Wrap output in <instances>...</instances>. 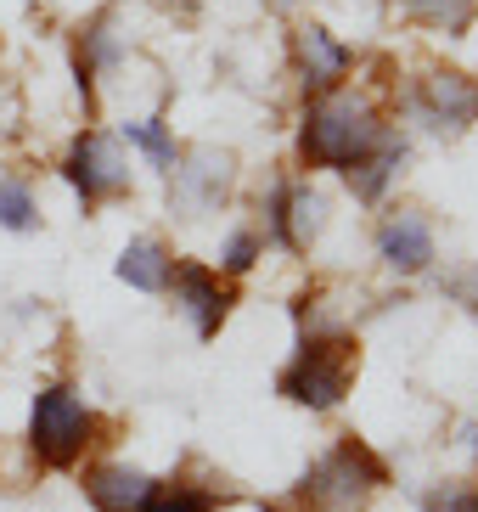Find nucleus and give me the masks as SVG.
<instances>
[{
    "label": "nucleus",
    "instance_id": "obj_1",
    "mask_svg": "<svg viewBox=\"0 0 478 512\" xmlns=\"http://www.w3.org/2000/svg\"><path fill=\"white\" fill-rule=\"evenodd\" d=\"M389 141V124L377 119V107L355 91H327L304 96V124H299V158L310 169H355Z\"/></svg>",
    "mask_w": 478,
    "mask_h": 512
},
{
    "label": "nucleus",
    "instance_id": "obj_2",
    "mask_svg": "<svg viewBox=\"0 0 478 512\" xmlns=\"http://www.w3.org/2000/svg\"><path fill=\"white\" fill-rule=\"evenodd\" d=\"M383 484H389V462L366 439L344 434L304 467V479L293 484V501L304 512H366Z\"/></svg>",
    "mask_w": 478,
    "mask_h": 512
},
{
    "label": "nucleus",
    "instance_id": "obj_3",
    "mask_svg": "<svg viewBox=\"0 0 478 512\" xmlns=\"http://www.w3.org/2000/svg\"><path fill=\"white\" fill-rule=\"evenodd\" d=\"M360 372V338L344 327L332 332H304L293 361L276 372V394L304 411H338L349 400V383Z\"/></svg>",
    "mask_w": 478,
    "mask_h": 512
},
{
    "label": "nucleus",
    "instance_id": "obj_4",
    "mask_svg": "<svg viewBox=\"0 0 478 512\" xmlns=\"http://www.w3.org/2000/svg\"><path fill=\"white\" fill-rule=\"evenodd\" d=\"M96 411L85 406V394L74 383H45L34 394V411H29V451L40 467L62 473V467H79L85 451L96 445Z\"/></svg>",
    "mask_w": 478,
    "mask_h": 512
},
{
    "label": "nucleus",
    "instance_id": "obj_5",
    "mask_svg": "<svg viewBox=\"0 0 478 512\" xmlns=\"http://www.w3.org/2000/svg\"><path fill=\"white\" fill-rule=\"evenodd\" d=\"M405 107H411V119L439 130V136H462L478 124V79L462 68H428L411 79Z\"/></svg>",
    "mask_w": 478,
    "mask_h": 512
},
{
    "label": "nucleus",
    "instance_id": "obj_6",
    "mask_svg": "<svg viewBox=\"0 0 478 512\" xmlns=\"http://www.w3.org/2000/svg\"><path fill=\"white\" fill-rule=\"evenodd\" d=\"M237 181V158L220 147H180L175 169H169V203H175L186 220H203L231 197Z\"/></svg>",
    "mask_w": 478,
    "mask_h": 512
},
{
    "label": "nucleus",
    "instance_id": "obj_7",
    "mask_svg": "<svg viewBox=\"0 0 478 512\" xmlns=\"http://www.w3.org/2000/svg\"><path fill=\"white\" fill-rule=\"evenodd\" d=\"M62 181L79 192L85 209H102V203H119L130 192V164H124V152L102 130H79L68 158H62Z\"/></svg>",
    "mask_w": 478,
    "mask_h": 512
},
{
    "label": "nucleus",
    "instance_id": "obj_8",
    "mask_svg": "<svg viewBox=\"0 0 478 512\" xmlns=\"http://www.w3.org/2000/svg\"><path fill=\"white\" fill-rule=\"evenodd\" d=\"M164 293H175V310L192 321L197 338H220L225 316H231V304H237L231 282H225L214 265H203V259H175Z\"/></svg>",
    "mask_w": 478,
    "mask_h": 512
},
{
    "label": "nucleus",
    "instance_id": "obj_9",
    "mask_svg": "<svg viewBox=\"0 0 478 512\" xmlns=\"http://www.w3.org/2000/svg\"><path fill=\"white\" fill-rule=\"evenodd\" d=\"M321 226H327V197L315 192L310 181H276L270 209H265L270 242L287 248V254H310V242L321 237Z\"/></svg>",
    "mask_w": 478,
    "mask_h": 512
},
{
    "label": "nucleus",
    "instance_id": "obj_10",
    "mask_svg": "<svg viewBox=\"0 0 478 512\" xmlns=\"http://www.w3.org/2000/svg\"><path fill=\"white\" fill-rule=\"evenodd\" d=\"M377 259L389 265L394 276H422L434 265V226L422 209H394L383 226H377Z\"/></svg>",
    "mask_w": 478,
    "mask_h": 512
},
{
    "label": "nucleus",
    "instance_id": "obj_11",
    "mask_svg": "<svg viewBox=\"0 0 478 512\" xmlns=\"http://www.w3.org/2000/svg\"><path fill=\"white\" fill-rule=\"evenodd\" d=\"M293 62H299V85L304 96H327L338 91L349 79V68H355V51L338 46L321 23H304L299 34H293Z\"/></svg>",
    "mask_w": 478,
    "mask_h": 512
},
{
    "label": "nucleus",
    "instance_id": "obj_12",
    "mask_svg": "<svg viewBox=\"0 0 478 512\" xmlns=\"http://www.w3.org/2000/svg\"><path fill=\"white\" fill-rule=\"evenodd\" d=\"M124 57V34H119V12L102 6V12L90 17L85 29L74 34V79H79V102L85 113H96V74L113 68Z\"/></svg>",
    "mask_w": 478,
    "mask_h": 512
},
{
    "label": "nucleus",
    "instance_id": "obj_13",
    "mask_svg": "<svg viewBox=\"0 0 478 512\" xmlns=\"http://www.w3.org/2000/svg\"><path fill=\"white\" fill-rule=\"evenodd\" d=\"M237 501V490H225V479L203 473L197 462H186L180 473L169 479H152V496H147V512H220Z\"/></svg>",
    "mask_w": 478,
    "mask_h": 512
},
{
    "label": "nucleus",
    "instance_id": "obj_14",
    "mask_svg": "<svg viewBox=\"0 0 478 512\" xmlns=\"http://www.w3.org/2000/svg\"><path fill=\"white\" fill-rule=\"evenodd\" d=\"M79 490H85V501L96 512H147L152 473H141L130 462H90Z\"/></svg>",
    "mask_w": 478,
    "mask_h": 512
},
{
    "label": "nucleus",
    "instance_id": "obj_15",
    "mask_svg": "<svg viewBox=\"0 0 478 512\" xmlns=\"http://www.w3.org/2000/svg\"><path fill=\"white\" fill-rule=\"evenodd\" d=\"M169 271H175V254L164 237H135L119 254V282H130L135 293H164Z\"/></svg>",
    "mask_w": 478,
    "mask_h": 512
},
{
    "label": "nucleus",
    "instance_id": "obj_16",
    "mask_svg": "<svg viewBox=\"0 0 478 512\" xmlns=\"http://www.w3.org/2000/svg\"><path fill=\"white\" fill-rule=\"evenodd\" d=\"M400 164H405V141H400V136H389L383 147L372 152V158H360V164L349 169V192H355L360 203H377V197H383V192L394 186Z\"/></svg>",
    "mask_w": 478,
    "mask_h": 512
},
{
    "label": "nucleus",
    "instance_id": "obj_17",
    "mask_svg": "<svg viewBox=\"0 0 478 512\" xmlns=\"http://www.w3.org/2000/svg\"><path fill=\"white\" fill-rule=\"evenodd\" d=\"M411 23H428L439 34H467L478 23V0H394Z\"/></svg>",
    "mask_w": 478,
    "mask_h": 512
},
{
    "label": "nucleus",
    "instance_id": "obj_18",
    "mask_svg": "<svg viewBox=\"0 0 478 512\" xmlns=\"http://www.w3.org/2000/svg\"><path fill=\"white\" fill-rule=\"evenodd\" d=\"M0 231H17V237L40 231V197H34V186L23 175L0 181Z\"/></svg>",
    "mask_w": 478,
    "mask_h": 512
},
{
    "label": "nucleus",
    "instance_id": "obj_19",
    "mask_svg": "<svg viewBox=\"0 0 478 512\" xmlns=\"http://www.w3.org/2000/svg\"><path fill=\"white\" fill-rule=\"evenodd\" d=\"M124 141L147 152L152 164L164 169V175L175 169V158H180V141H175V130H169L164 119H130V124H124Z\"/></svg>",
    "mask_w": 478,
    "mask_h": 512
},
{
    "label": "nucleus",
    "instance_id": "obj_20",
    "mask_svg": "<svg viewBox=\"0 0 478 512\" xmlns=\"http://www.w3.org/2000/svg\"><path fill=\"white\" fill-rule=\"evenodd\" d=\"M259 254H265V237H259V231H231V237H225V248H220V276H248L259 265Z\"/></svg>",
    "mask_w": 478,
    "mask_h": 512
},
{
    "label": "nucleus",
    "instance_id": "obj_21",
    "mask_svg": "<svg viewBox=\"0 0 478 512\" xmlns=\"http://www.w3.org/2000/svg\"><path fill=\"white\" fill-rule=\"evenodd\" d=\"M422 512H478V479H450L422 490Z\"/></svg>",
    "mask_w": 478,
    "mask_h": 512
},
{
    "label": "nucleus",
    "instance_id": "obj_22",
    "mask_svg": "<svg viewBox=\"0 0 478 512\" xmlns=\"http://www.w3.org/2000/svg\"><path fill=\"white\" fill-rule=\"evenodd\" d=\"M445 293H450L456 304H462L467 316H478V265H467V271L445 276Z\"/></svg>",
    "mask_w": 478,
    "mask_h": 512
},
{
    "label": "nucleus",
    "instance_id": "obj_23",
    "mask_svg": "<svg viewBox=\"0 0 478 512\" xmlns=\"http://www.w3.org/2000/svg\"><path fill=\"white\" fill-rule=\"evenodd\" d=\"M12 119H17V102H12V91H6V79H0V136L12 130Z\"/></svg>",
    "mask_w": 478,
    "mask_h": 512
},
{
    "label": "nucleus",
    "instance_id": "obj_24",
    "mask_svg": "<svg viewBox=\"0 0 478 512\" xmlns=\"http://www.w3.org/2000/svg\"><path fill=\"white\" fill-rule=\"evenodd\" d=\"M152 6H158V12H175V17H197L203 0H152Z\"/></svg>",
    "mask_w": 478,
    "mask_h": 512
},
{
    "label": "nucleus",
    "instance_id": "obj_25",
    "mask_svg": "<svg viewBox=\"0 0 478 512\" xmlns=\"http://www.w3.org/2000/svg\"><path fill=\"white\" fill-rule=\"evenodd\" d=\"M265 512H304V507H299L293 496H287V501H265Z\"/></svg>",
    "mask_w": 478,
    "mask_h": 512
},
{
    "label": "nucleus",
    "instance_id": "obj_26",
    "mask_svg": "<svg viewBox=\"0 0 478 512\" xmlns=\"http://www.w3.org/2000/svg\"><path fill=\"white\" fill-rule=\"evenodd\" d=\"M265 6H270V12H287V6H293V0H265Z\"/></svg>",
    "mask_w": 478,
    "mask_h": 512
}]
</instances>
